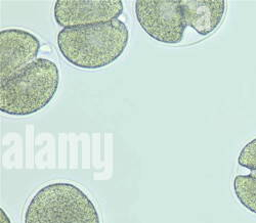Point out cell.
Here are the masks:
<instances>
[{"label":"cell","instance_id":"1","mask_svg":"<svg viewBox=\"0 0 256 223\" xmlns=\"http://www.w3.org/2000/svg\"><path fill=\"white\" fill-rule=\"evenodd\" d=\"M130 30L117 18L106 23L62 29L58 48L69 64L79 69L96 70L116 62L125 52Z\"/></svg>","mask_w":256,"mask_h":223},{"label":"cell","instance_id":"2","mask_svg":"<svg viewBox=\"0 0 256 223\" xmlns=\"http://www.w3.org/2000/svg\"><path fill=\"white\" fill-rule=\"evenodd\" d=\"M60 70L48 58H38L14 76L0 82V110L26 117L44 108L56 96Z\"/></svg>","mask_w":256,"mask_h":223},{"label":"cell","instance_id":"3","mask_svg":"<svg viewBox=\"0 0 256 223\" xmlns=\"http://www.w3.org/2000/svg\"><path fill=\"white\" fill-rule=\"evenodd\" d=\"M24 223H102L90 198L79 186L65 182L48 184L30 200Z\"/></svg>","mask_w":256,"mask_h":223},{"label":"cell","instance_id":"4","mask_svg":"<svg viewBox=\"0 0 256 223\" xmlns=\"http://www.w3.org/2000/svg\"><path fill=\"white\" fill-rule=\"evenodd\" d=\"M134 10L140 26L154 40L165 44L182 41L188 26L180 0H136Z\"/></svg>","mask_w":256,"mask_h":223},{"label":"cell","instance_id":"5","mask_svg":"<svg viewBox=\"0 0 256 223\" xmlns=\"http://www.w3.org/2000/svg\"><path fill=\"white\" fill-rule=\"evenodd\" d=\"M123 10L121 0H56L54 18L60 27L68 29L117 20Z\"/></svg>","mask_w":256,"mask_h":223},{"label":"cell","instance_id":"6","mask_svg":"<svg viewBox=\"0 0 256 223\" xmlns=\"http://www.w3.org/2000/svg\"><path fill=\"white\" fill-rule=\"evenodd\" d=\"M40 40L23 29L0 31V82L14 76L37 60Z\"/></svg>","mask_w":256,"mask_h":223},{"label":"cell","instance_id":"7","mask_svg":"<svg viewBox=\"0 0 256 223\" xmlns=\"http://www.w3.org/2000/svg\"><path fill=\"white\" fill-rule=\"evenodd\" d=\"M226 6L224 0H180L186 26L201 36H207L218 28Z\"/></svg>","mask_w":256,"mask_h":223},{"label":"cell","instance_id":"8","mask_svg":"<svg viewBox=\"0 0 256 223\" xmlns=\"http://www.w3.org/2000/svg\"><path fill=\"white\" fill-rule=\"evenodd\" d=\"M232 188L240 204L256 215V172L234 176Z\"/></svg>","mask_w":256,"mask_h":223},{"label":"cell","instance_id":"9","mask_svg":"<svg viewBox=\"0 0 256 223\" xmlns=\"http://www.w3.org/2000/svg\"><path fill=\"white\" fill-rule=\"evenodd\" d=\"M238 163L251 172H256V138L242 148L238 157Z\"/></svg>","mask_w":256,"mask_h":223},{"label":"cell","instance_id":"10","mask_svg":"<svg viewBox=\"0 0 256 223\" xmlns=\"http://www.w3.org/2000/svg\"><path fill=\"white\" fill-rule=\"evenodd\" d=\"M0 223H12L6 212L2 208L0 209Z\"/></svg>","mask_w":256,"mask_h":223}]
</instances>
